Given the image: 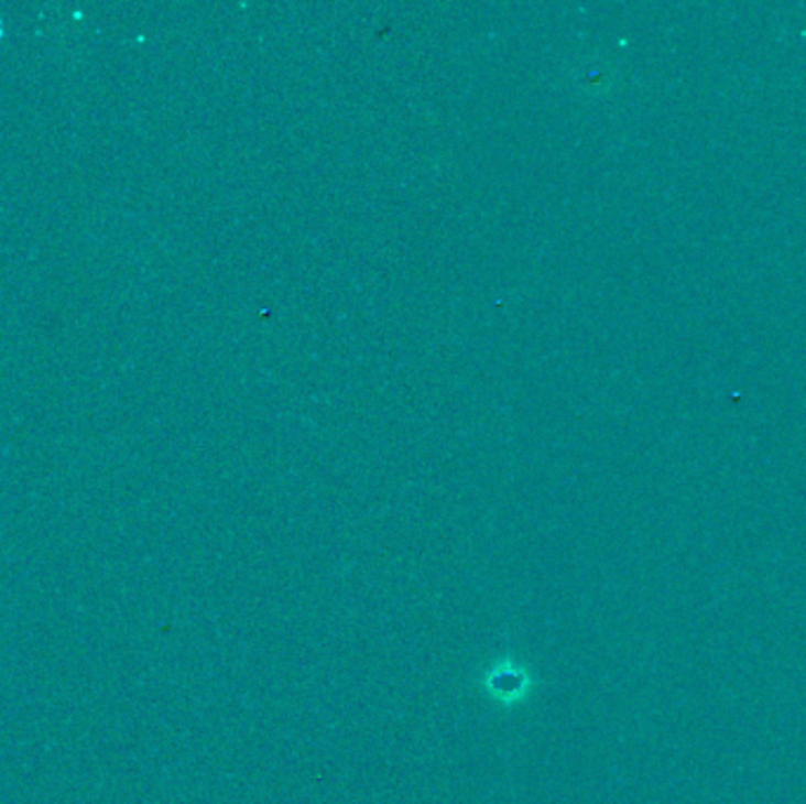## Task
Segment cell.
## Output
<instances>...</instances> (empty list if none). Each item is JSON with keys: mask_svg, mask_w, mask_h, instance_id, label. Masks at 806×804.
<instances>
[{"mask_svg": "<svg viewBox=\"0 0 806 804\" xmlns=\"http://www.w3.org/2000/svg\"><path fill=\"white\" fill-rule=\"evenodd\" d=\"M489 689L495 694V698L500 700H514L519 698V694L529 689V677L522 673V670H495L493 677L489 680Z\"/></svg>", "mask_w": 806, "mask_h": 804, "instance_id": "1", "label": "cell"}]
</instances>
